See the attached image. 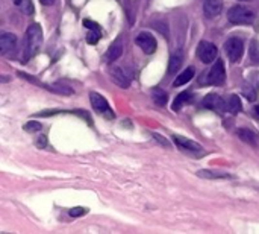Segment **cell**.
Instances as JSON below:
<instances>
[{
  "label": "cell",
  "instance_id": "obj_4",
  "mask_svg": "<svg viewBox=\"0 0 259 234\" xmlns=\"http://www.w3.org/2000/svg\"><path fill=\"white\" fill-rule=\"evenodd\" d=\"M225 51L230 59V63H238L244 52V41L238 36H232L225 43Z\"/></svg>",
  "mask_w": 259,
  "mask_h": 234
},
{
  "label": "cell",
  "instance_id": "obj_25",
  "mask_svg": "<svg viewBox=\"0 0 259 234\" xmlns=\"http://www.w3.org/2000/svg\"><path fill=\"white\" fill-rule=\"evenodd\" d=\"M86 213V208H82V207H76V208H73V210H70V215L73 217H78V216H82Z\"/></svg>",
  "mask_w": 259,
  "mask_h": 234
},
{
  "label": "cell",
  "instance_id": "obj_18",
  "mask_svg": "<svg viewBox=\"0 0 259 234\" xmlns=\"http://www.w3.org/2000/svg\"><path fill=\"white\" fill-rule=\"evenodd\" d=\"M194 67H188V69H185L180 75L175 79V82H173V85L175 87H180V85H183V84H187L188 81H191L193 79V76H194Z\"/></svg>",
  "mask_w": 259,
  "mask_h": 234
},
{
  "label": "cell",
  "instance_id": "obj_9",
  "mask_svg": "<svg viewBox=\"0 0 259 234\" xmlns=\"http://www.w3.org/2000/svg\"><path fill=\"white\" fill-rule=\"evenodd\" d=\"M203 107L208 108V109H212V111L221 114V113H225L227 107L225 104V101L221 99V97L215 93H209L205 99H203Z\"/></svg>",
  "mask_w": 259,
  "mask_h": 234
},
{
  "label": "cell",
  "instance_id": "obj_17",
  "mask_svg": "<svg viewBox=\"0 0 259 234\" xmlns=\"http://www.w3.org/2000/svg\"><path fill=\"white\" fill-rule=\"evenodd\" d=\"M226 107H227V111H229L230 114H233V116L238 114V113H241V109H243V104H241L240 97H238L237 94H232V96L229 97V101H227Z\"/></svg>",
  "mask_w": 259,
  "mask_h": 234
},
{
  "label": "cell",
  "instance_id": "obj_26",
  "mask_svg": "<svg viewBox=\"0 0 259 234\" xmlns=\"http://www.w3.org/2000/svg\"><path fill=\"white\" fill-rule=\"evenodd\" d=\"M152 135H153V139H155L156 142H159V143H161L162 146H165V147H167V146L170 144V143H168V142H167V140H165V139L162 137V135H161V134H156V132H153Z\"/></svg>",
  "mask_w": 259,
  "mask_h": 234
},
{
  "label": "cell",
  "instance_id": "obj_16",
  "mask_svg": "<svg viewBox=\"0 0 259 234\" xmlns=\"http://www.w3.org/2000/svg\"><path fill=\"white\" fill-rule=\"evenodd\" d=\"M193 101V94L190 91H183L180 94H178V97L175 99V102H173V109L175 111H179V109L183 107V105H187Z\"/></svg>",
  "mask_w": 259,
  "mask_h": 234
},
{
  "label": "cell",
  "instance_id": "obj_23",
  "mask_svg": "<svg viewBox=\"0 0 259 234\" xmlns=\"http://www.w3.org/2000/svg\"><path fill=\"white\" fill-rule=\"evenodd\" d=\"M23 128H24V131H28V132H36V131H40L43 126H41L40 122H28Z\"/></svg>",
  "mask_w": 259,
  "mask_h": 234
},
{
  "label": "cell",
  "instance_id": "obj_24",
  "mask_svg": "<svg viewBox=\"0 0 259 234\" xmlns=\"http://www.w3.org/2000/svg\"><path fill=\"white\" fill-rule=\"evenodd\" d=\"M250 56L255 63H259V44L256 41H253L250 46Z\"/></svg>",
  "mask_w": 259,
  "mask_h": 234
},
{
  "label": "cell",
  "instance_id": "obj_1",
  "mask_svg": "<svg viewBox=\"0 0 259 234\" xmlns=\"http://www.w3.org/2000/svg\"><path fill=\"white\" fill-rule=\"evenodd\" d=\"M43 44V31L40 24H32L26 31V40H24V49H23V59H31L36 52L40 51Z\"/></svg>",
  "mask_w": 259,
  "mask_h": 234
},
{
  "label": "cell",
  "instance_id": "obj_10",
  "mask_svg": "<svg viewBox=\"0 0 259 234\" xmlns=\"http://www.w3.org/2000/svg\"><path fill=\"white\" fill-rule=\"evenodd\" d=\"M173 140H175V143L179 146V149H182V151H187V152H191V154L202 152V144H199L194 140H190L187 137H180V135H175Z\"/></svg>",
  "mask_w": 259,
  "mask_h": 234
},
{
  "label": "cell",
  "instance_id": "obj_22",
  "mask_svg": "<svg viewBox=\"0 0 259 234\" xmlns=\"http://www.w3.org/2000/svg\"><path fill=\"white\" fill-rule=\"evenodd\" d=\"M98 38H100V31H98V29H90L88 35H86V41H88L90 44H96L98 41Z\"/></svg>",
  "mask_w": 259,
  "mask_h": 234
},
{
  "label": "cell",
  "instance_id": "obj_5",
  "mask_svg": "<svg viewBox=\"0 0 259 234\" xmlns=\"http://www.w3.org/2000/svg\"><path fill=\"white\" fill-rule=\"evenodd\" d=\"M90 101H91V105L93 108L96 109V111L98 114L105 116L106 119H114V113L113 109H111L108 101L105 99V97L100 94V93H96V91H91L90 93Z\"/></svg>",
  "mask_w": 259,
  "mask_h": 234
},
{
  "label": "cell",
  "instance_id": "obj_27",
  "mask_svg": "<svg viewBox=\"0 0 259 234\" xmlns=\"http://www.w3.org/2000/svg\"><path fill=\"white\" fill-rule=\"evenodd\" d=\"M83 26L88 28V29H98V28H100L97 23H94V21H91V20H83Z\"/></svg>",
  "mask_w": 259,
  "mask_h": 234
},
{
  "label": "cell",
  "instance_id": "obj_28",
  "mask_svg": "<svg viewBox=\"0 0 259 234\" xmlns=\"http://www.w3.org/2000/svg\"><path fill=\"white\" fill-rule=\"evenodd\" d=\"M36 146L41 147V149H44V147L47 146V139H46V135H40L38 140H36Z\"/></svg>",
  "mask_w": 259,
  "mask_h": 234
},
{
  "label": "cell",
  "instance_id": "obj_20",
  "mask_svg": "<svg viewBox=\"0 0 259 234\" xmlns=\"http://www.w3.org/2000/svg\"><path fill=\"white\" fill-rule=\"evenodd\" d=\"M238 137L245 142V143H249V144H256L258 143V139H256V134L250 129H238Z\"/></svg>",
  "mask_w": 259,
  "mask_h": 234
},
{
  "label": "cell",
  "instance_id": "obj_6",
  "mask_svg": "<svg viewBox=\"0 0 259 234\" xmlns=\"http://www.w3.org/2000/svg\"><path fill=\"white\" fill-rule=\"evenodd\" d=\"M111 79L115 82L118 87L128 89L132 81V72L128 67H114L111 70Z\"/></svg>",
  "mask_w": 259,
  "mask_h": 234
},
{
  "label": "cell",
  "instance_id": "obj_2",
  "mask_svg": "<svg viewBox=\"0 0 259 234\" xmlns=\"http://www.w3.org/2000/svg\"><path fill=\"white\" fill-rule=\"evenodd\" d=\"M227 18L232 24H253L256 20V16L252 9L243 5L232 6L227 12Z\"/></svg>",
  "mask_w": 259,
  "mask_h": 234
},
{
  "label": "cell",
  "instance_id": "obj_13",
  "mask_svg": "<svg viewBox=\"0 0 259 234\" xmlns=\"http://www.w3.org/2000/svg\"><path fill=\"white\" fill-rule=\"evenodd\" d=\"M121 54H123V41L118 36V38L109 46L108 54H106V61L108 63H114V61H117L121 56Z\"/></svg>",
  "mask_w": 259,
  "mask_h": 234
},
{
  "label": "cell",
  "instance_id": "obj_11",
  "mask_svg": "<svg viewBox=\"0 0 259 234\" xmlns=\"http://www.w3.org/2000/svg\"><path fill=\"white\" fill-rule=\"evenodd\" d=\"M17 46V36L14 34H2L0 35V51H2V55H9L16 51Z\"/></svg>",
  "mask_w": 259,
  "mask_h": 234
},
{
  "label": "cell",
  "instance_id": "obj_21",
  "mask_svg": "<svg viewBox=\"0 0 259 234\" xmlns=\"http://www.w3.org/2000/svg\"><path fill=\"white\" fill-rule=\"evenodd\" d=\"M152 99L155 101V104L158 105H165L167 101H168V97H167V93L161 89H153L152 90Z\"/></svg>",
  "mask_w": 259,
  "mask_h": 234
},
{
  "label": "cell",
  "instance_id": "obj_15",
  "mask_svg": "<svg viewBox=\"0 0 259 234\" xmlns=\"http://www.w3.org/2000/svg\"><path fill=\"white\" fill-rule=\"evenodd\" d=\"M197 177L199 178H205V180H229L232 178L230 174H225V172H218V170H199L197 172Z\"/></svg>",
  "mask_w": 259,
  "mask_h": 234
},
{
  "label": "cell",
  "instance_id": "obj_8",
  "mask_svg": "<svg viewBox=\"0 0 259 234\" xmlns=\"http://www.w3.org/2000/svg\"><path fill=\"white\" fill-rule=\"evenodd\" d=\"M135 43L141 49V51L147 55H152L156 52V40L150 32H141L137 35Z\"/></svg>",
  "mask_w": 259,
  "mask_h": 234
},
{
  "label": "cell",
  "instance_id": "obj_3",
  "mask_svg": "<svg viewBox=\"0 0 259 234\" xmlns=\"http://www.w3.org/2000/svg\"><path fill=\"white\" fill-rule=\"evenodd\" d=\"M203 76H205V79L200 81L202 84H208V85H221L223 84L226 79V70H225L223 61L218 58V61L212 66V69Z\"/></svg>",
  "mask_w": 259,
  "mask_h": 234
},
{
  "label": "cell",
  "instance_id": "obj_29",
  "mask_svg": "<svg viewBox=\"0 0 259 234\" xmlns=\"http://www.w3.org/2000/svg\"><path fill=\"white\" fill-rule=\"evenodd\" d=\"M40 2H41L44 6H50V5H53V3H55V0H40Z\"/></svg>",
  "mask_w": 259,
  "mask_h": 234
},
{
  "label": "cell",
  "instance_id": "obj_19",
  "mask_svg": "<svg viewBox=\"0 0 259 234\" xmlns=\"http://www.w3.org/2000/svg\"><path fill=\"white\" fill-rule=\"evenodd\" d=\"M14 5L23 12L24 16H32L33 14V3L32 0H12Z\"/></svg>",
  "mask_w": 259,
  "mask_h": 234
},
{
  "label": "cell",
  "instance_id": "obj_14",
  "mask_svg": "<svg viewBox=\"0 0 259 234\" xmlns=\"http://www.w3.org/2000/svg\"><path fill=\"white\" fill-rule=\"evenodd\" d=\"M182 61H183L182 51H176L171 54L170 61H168V75H175V73H178V70L182 66Z\"/></svg>",
  "mask_w": 259,
  "mask_h": 234
},
{
  "label": "cell",
  "instance_id": "obj_7",
  "mask_svg": "<svg viewBox=\"0 0 259 234\" xmlns=\"http://www.w3.org/2000/svg\"><path fill=\"white\" fill-rule=\"evenodd\" d=\"M197 56L200 58L202 63L211 64L217 58V47L209 41H202L197 46Z\"/></svg>",
  "mask_w": 259,
  "mask_h": 234
},
{
  "label": "cell",
  "instance_id": "obj_31",
  "mask_svg": "<svg viewBox=\"0 0 259 234\" xmlns=\"http://www.w3.org/2000/svg\"><path fill=\"white\" fill-rule=\"evenodd\" d=\"M241 2H249V0H241Z\"/></svg>",
  "mask_w": 259,
  "mask_h": 234
},
{
  "label": "cell",
  "instance_id": "obj_30",
  "mask_svg": "<svg viewBox=\"0 0 259 234\" xmlns=\"http://www.w3.org/2000/svg\"><path fill=\"white\" fill-rule=\"evenodd\" d=\"M255 113L259 116V105H256V107H255Z\"/></svg>",
  "mask_w": 259,
  "mask_h": 234
},
{
  "label": "cell",
  "instance_id": "obj_12",
  "mask_svg": "<svg viewBox=\"0 0 259 234\" xmlns=\"http://www.w3.org/2000/svg\"><path fill=\"white\" fill-rule=\"evenodd\" d=\"M221 9H223V3H221V0H205L203 11H205V16L208 18H214V17L220 16Z\"/></svg>",
  "mask_w": 259,
  "mask_h": 234
}]
</instances>
